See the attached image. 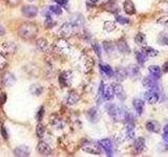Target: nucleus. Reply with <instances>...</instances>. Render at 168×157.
<instances>
[{
  "instance_id": "f257e3e1",
  "label": "nucleus",
  "mask_w": 168,
  "mask_h": 157,
  "mask_svg": "<svg viewBox=\"0 0 168 157\" xmlns=\"http://www.w3.org/2000/svg\"><path fill=\"white\" fill-rule=\"evenodd\" d=\"M38 34V29L35 24L25 22L19 27L18 29V35L24 40H30L34 39Z\"/></svg>"
},
{
  "instance_id": "f03ea898",
  "label": "nucleus",
  "mask_w": 168,
  "mask_h": 157,
  "mask_svg": "<svg viewBox=\"0 0 168 157\" xmlns=\"http://www.w3.org/2000/svg\"><path fill=\"white\" fill-rule=\"evenodd\" d=\"M105 108H106L107 113L115 119V121H122V119H124V116L127 112V111H125L123 108L118 107L117 105H115V104H106Z\"/></svg>"
},
{
  "instance_id": "7ed1b4c3",
  "label": "nucleus",
  "mask_w": 168,
  "mask_h": 157,
  "mask_svg": "<svg viewBox=\"0 0 168 157\" xmlns=\"http://www.w3.org/2000/svg\"><path fill=\"white\" fill-rule=\"evenodd\" d=\"M54 48L59 54H67L69 51V44L64 38H59L54 42Z\"/></svg>"
},
{
  "instance_id": "20e7f679",
  "label": "nucleus",
  "mask_w": 168,
  "mask_h": 157,
  "mask_svg": "<svg viewBox=\"0 0 168 157\" xmlns=\"http://www.w3.org/2000/svg\"><path fill=\"white\" fill-rule=\"evenodd\" d=\"M82 150L90 154H96V155L101 154V147L99 146V144H97L95 143H91V141H85L82 144Z\"/></svg>"
},
{
  "instance_id": "39448f33",
  "label": "nucleus",
  "mask_w": 168,
  "mask_h": 157,
  "mask_svg": "<svg viewBox=\"0 0 168 157\" xmlns=\"http://www.w3.org/2000/svg\"><path fill=\"white\" fill-rule=\"evenodd\" d=\"M75 29L76 27L73 25L71 22H65L60 27L59 35L62 37V38H68V37L73 36V34L75 32Z\"/></svg>"
},
{
  "instance_id": "423d86ee",
  "label": "nucleus",
  "mask_w": 168,
  "mask_h": 157,
  "mask_svg": "<svg viewBox=\"0 0 168 157\" xmlns=\"http://www.w3.org/2000/svg\"><path fill=\"white\" fill-rule=\"evenodd\" d=\"M73 79H74V75L69 70H66V71L62 72L59 76L60 84L64 86V87H69L73 83Z\"/></svg>"
},
{
  "instance_id": "0eeeda50",
  "label": "nucleus",
  "mask_w": 168,
  "mask_h": 157,
  "mask_svg": "<svg viewBox=\"0 0 168 157\" xmlns=\"http://www.w3.org/2000/svg\"><path fill=\"white\" fill-rule=\"evenodd\" d=\"M98 144H99V146L105 151L106 154H107L108 156L112 155V153H114V144H112L111 139H108V138L101 139V140L98 141Z\"/></svg>"
},
{
  "instance_id": "6e6552de",
  "label": "nucleus",
  "mask_w": 168,
  "mask_h": 157,
  "mask_svg": "<svg viewBox=\"0 0 168 157\" xmlns=\"http://www.w3.org/2000/svg\"><path fill=\"white\" fill-rule=\"evenodd\" d=\"M21 12L25 17L33 18L38 14V8L35 7V5H25V7L22 8Z\"/></svg>"
},
{
  "instance_id": "1a4fd4ad",
  "label": "nucleus",
  "mask_w": 168,
  "mask_h": 157,
  "mask_svg": "<svg viewBox=\"0 0 168 157\" xmlns=\"http://www.w3.org/2000/svg\"><path fill=\"white\" fill-rule=\"evenodd\" d=\"M37 151L38 153L42 156H50L51 154V149L46 143L44 141H40L37 146Z\"/></svg>"
},
{
  "instance_id": "9d476101",
  "label": "nucleus",
  "mask_w": 168,
  "mask_h": 157,
  "mask_svg": "<svg viewBox=\"0 0 168 157\" xmlns=\"http://www.w3.org/2000/svg\"><path fill=\"white\" fill-rule=\"evenodd\" d=\"M81 64H82V68H83L84 72H88L90 71L91 68L94 66V61L89 56H83L81 60Z\"/></svg>"
},
{
  "instance_id": "9b49d317",
  "label": "nucleus",
  "mask_w": 168,
  "mask_h": 157,
  "mask_svg": "<svg viewBox=\"0 0 168 157\" xmlns=\"http://www.w3.org/2000/svg\"><path fill=\"white\" fill-rule=\"evenodd\" d=\"M142 84H143V86H144L145 88H148L149 90H154L157 92L160 90V89H159V85L157 84V82L154 81V79L145 78L142 81Z\"/></svg>"
},
{
  "instance_id": "f8f14e48",
  "label": "nucleus",
  "mask_w": 168,
  "mask_h": 157,
  "mask_svg": "<svg viewBox=\"0 0 168 157\" xmlns=\"http://www.w3.org/2000/svg\"><path fill=\"white\" fill-rule=\"evenodd\" d=\"M112 89H114L115 94L117 95V97L120 101H124L125 98H126V94H125L123 86H121V84H119V83H115V84H112Z\"/></svg>"
},
{
  "instance_id": "ddd939ff",
  "label": "nucleus",
  "mask_w": 168,
  "mask_h": 157,
  "mask_svg": "<svg viewBox=\"0 0 168 157\" xmlns=\"http://www.w3.org/2000/svg\"><path fill=\"white\" fill-rule=\"evenodd\" d=\"M71 23L75 27H82L84 24V18L81 14H73L71 17Z\"/></svg>"
},
{
  "instance_id": "4468645a",
  "label": "nucleus",
  "mask_w": 168,
  "mask_h": 157,
  "mask_svg": "<svg viewBox=\"0 0 168 157\" xmlns=\"http://www.w3.org/2000/svg\"><path fill=\"white\" fill-rule=\"evenodd\" d=\"M144 97L149 104H155L159 101V94L154 90H148L147 92H145Z\"/></svg>"
},
{
  "instance_id": "2eb2a0df",
  "label": "nucleus",
  "mask_w": 168,
  "mask_h": 157,
  "mask_svg": "<svg viewBox=\"0 0 168 157\" xmlns=\"http://www.w3.org/2000/svg\"><path fill=\"white\" fill-rule=\"evenodd\" d=\"M30 150L29 149V147H26V146H20L14 150V155L19 156V157L30 156Z\"/></svg>"
},
{
  "instance_id": "dca6fc26",
  "label": "nucleus",
  "mask_w": 168,
  "mask_h": 157,
  "mask_svg": "<svg viewBox=\"0 0 168 157\" xmlns=\"http://www.w3.org/2000/svg\"><path fill=\"white\" fill-rule=\"evenodd\" d=\"M142 52L147 58H154L159 55V51L157 49L149 47V46H142Z\"/></svg>"
},
{
  "instance_id": "f3484780",
  "label": "nucleus",
  "mask_w": 168,
  "mask_h": 157,
  "mask_svg": "<svg viewBox=\"0 0 168 157\" xmlns=\"http://www.w3.org/2000/svg\"><path fill=\"white\" fill-rule=\"evenodd\" d=\"M146 129L152 133H158L160 131V124L157 121H149L146 123Z\"/></svg>"
},
{
  "instance_id": "a211bd4d",
  "label": "nucleus",
  "mask_w": 168,
  "mask_h": 157,
  "mask_svg": "<svg viewBox=\"0 0 168 157\" xmlns=\"http://www.w3.org/2000/svg\"><path fill=\"white\" fill-rule=\"evenodd\" d=\"M133 105L134 109H136L137 113H138L139 115H141L143 111H144V102L142 100H140V98H134L133 102Z\"/></svg>"
},
{
  "instance_id": "6ab92c4d",
  "label": "nucleus",
  "mask_w": 168,
  "mask_h": 157,
  "mask_svg": "<svg viewBox=\"0 0 168 157\" xmlns=\"http://www.w3.org/2000/svg\"><path fill=\"white\" fill-rule=\"evenodd\" d=\"M133 148L138 153H141L142 151L145 149V139H144V138H143V137L137 138V139L134 140Z\"/></svg>"
},
{
  "instance_id": "aec40b11",
  "label": "nucleus",
  "mask_w": 168,
  "mask_h": 157,
  "mask_svg": "<svg viewBox=\"0 0 168 157\" xmlns=\"http://www.w3.org/2000/svg\"><path fill=\"white\" fill-rule=\"evenodd\" d=\"M123 7H124V11L126 14L133 15L134 13H136V8H134V4L133 3L131 0H125Z\"/></svg>"
},
{
  "instance_id": "412c9836",
  "label": "nucleus",
  "mask_w": 168,
  "mask_h": 157,
  "mask_svg": "<svg viewBox=\"0 0 168 157\" xmlns=\"http://www.w3.org/2000/svg\"><path fill=\"white\" fill-rule=\"evenodd\" d=\"M148 71H149V73H150L151 76L154 80L160 79V76H161V68L159 66H157V65L149 66L148 67Z\"/></svg>"
},
{
  "instance_id": "4be33fe9",
  "label": "nucleus",
  "mask_w": 168,
  "mask_h": 157,
  "mask_svg": "<svg viewBox=\"0 0 168 157\" xmlns=\"http://www.w3.org/2000/svg\"><path fill=\"white\" fill-rule=\"evenodd\" d=\"M117 47L119 49V51L122 52V54H128V52L130 51V49H129V47H128L127 43L124 39L119 40L118 43H117Z\"/></svg>"
},
{
  "instance_id": "5701e85b",
  "label": "nucleus",
  "mask_w": 168,
  "mask_h": 157,
  "mask_svg": "<svg viewBox=\"0 0 168 157\" xmlns=\"http://www.w3.org/2000/svg\"><path fill=\"white\" fill-rule=\"evenodd\" d=\"M79 94L76 91H71L66 97V103L68 105H75L79 101Z\"/></svg>"
},
{
  "instance_id": "b1692460",
  "label": "nucleus",
  "mask_w": 168,
  "mask_h": 157,
  "mask_svg": "<svg viewBox=\"0 0 168 157\" xmlns=\"http://www.w3.org/2000/svg\"><path fill=\"white\" fill-rule=\"evenodd\" d=\"M15 82H16V79H15L14 75H12L11 72H7L3 76V84L4 85L11 87V86H13L15 84Z\"/></svg>"
},
{
  "instance_id": "393cba45",
  "label": "nucleus",
  "mask_w": 168,
  "mask_h": 157,
  "mask_svg": "<svg viewBox=\"0 0 168 157\" xmlns=\"http://www.w3.org/2000/svg\"><path fill=\"white\" fill-rule=\"evenodd\" d=\"M2 47H3L4 50L7 52H8V54H14L17 49L16 44H15L14 42H10V41L2 43Z\"/></svg>"
},
{
  "instance_id": "a878e982",
  "label": "nucleus",
  "mask_w": 168,
  "mask_h": 157,
  "mask_svg": "<svg viewBox=\"0 0 168 157\" xmlns=\"http://www.w3.org/2000/svg\"><path fill=\"white\" fill-rule=\"evenodd\" d=\"M114 89H112V86H106L104 87V91H103V98L106 101H111L114 97Z\"/></svg>"
},
{
  "instance_id": "bb28decb",
  "label": "nucleus",
  "mask_w": 168,
  "mask_h": 157,
  "mask_svg": "<svg viewBox=\"0 0 168 157\" xmlns=\"http://www.w3.org/2000/svg\"><path fill=\"white\" fill-rule=\"evenodd\" d=\"M125 136H126L127 139H133V138H134V124H126Z\"/></svg>"
},
{
  "instance_id": "cd10ccee",
  "label": "nucleus",
  "mask_w": 168,
  "mask_h": 157,
  "mask_svg": "<svg viewBox=\"0 0 168 157\" xmlns=\"http://www.w3.org/2000/svg\"><path fill=\"white\" fill-rule=\"evenodd\" d=\"M100 69L103 73H105L108 78H111V76H115V72L112 68L109 65H106V64H100Z\"/></svg>"
},
{
  "instance_id": "c85d7f7f",
  "label": "nucleus",
  "mask_w": 168,
  "mask_h": 157,
  "mask_svg": "<svg viewBox=\"0 0 168 157\" xmlns=\"http://www.w3.org/2000/svg\"><path fill=\"white\" fill-rule=\"evenodd\" d=\"M134 41H136L137 44L140 45V46H145V44H146V37H145L144 34L139 33L138 35L134 37Z\"/></svg>"
},
{
  "instance_id": "c756f323",
  "label": "nucleus",
  "mask_w": 168,
  "mask_h": 157,
  "mask_svg": "<svg viewBox=\"0 0 168 157\" xmlns=\"http://www.w3.org/2000/svg\"><path fill=\"white\" fill-rule=\"evenodd\" d=\"M116 76H117L118 81H123V80L126 78L127 76V70L124 68H118L115 72Z\"/></svg>"
},
{
  "instance_id": "7c9ffc66",
  "label": "nucleus",
  "mask_w": 168,
  "mask_h": 157,
  "mask_svg": "<svg viewBox=\"0 0 168 157\" xmlns=\"http://www.w3.org/2000/svg\"><path fill=\"white\" fill-rule=\"evenodd\" d=\"M103 29H104L105 32L111 33L117 29V25H116V23L114 21H105L104 24H103Z\"/></svg>"
},
{
  "instance_id": "2f4dec72",
  "label": "nucleus",
  "mask_w": 168,
  "mask_h": 157,
  "mask_svg": "<svg viewBox=\"0 0 168 157\" xmlns=\"http://www.w3.org/2000/svg\"><path fill=\"white\" fill-rule=\"evenodd\" d=\"M37 46L39 47L40 50H42L43 52H46L48 50V43L45 39H39L37 41Z\"/></svg>"
},
{
  "instance_id": "473e14b6",
  "label": "nucleus",
  "mask_w": 168,
  "mask_h": 157,
  "mask_svg": "<svg viewBox=\"0 0 168 157\" xmlns=\"http://www.w3.org/2000/svg\"><path fill=\"white\" fill-rule=\"evenodd\" d=\"M56 22L53 20V18L51 16V12H47L45 13V26H47L48 29H51V27L55 26Z\"/></svg>"
},
{
  "instance_id": "72a5a7b5",
  "label": "nucleus",
  "mask_w": 168,
  "mask_h": 157,
  "mask_svg": "<svg viewBox=\"0 0 168 157\" xmlns=\"http://www.w3.org/2000/svg\"><path fill=\"white\" fill-rule=\"evenodd\" d=\"M158 42L159 44L161 45H168V33H161L160 35H159V38H158Z\"/></svg>"
},
{
  "instance_id": "f704fd0d",
  "label": "nucleus",
  "mask_w": 168,
  "mask_h": 157,
  "mask_svg": "<svg viewBox=\"0 0 168 157\" xmlns=\"http://www.w3.org/2000/svg\"><path fill=\"white\" fill-rule=\"evenodd\" d=\"M87 114H88V118H89V121L91 123H96L97 122V119H98V111H97L96 108L89 109V110H88V112H87Z\"/></svg>"
},
{
  "instance_id": "c9c22d12",
  "label": "nucleus",
  "mask_w": 168,
  "mask_h": 157,
  "mask_svg": "<svg viewBox=\"0 0 168 157\" xmlns=\"http://www.w3.org/2000/svg\"><path fill=\"white\" fill-rule=\"evenodd\" d=\"M103 48H104V50L106 52L111 54V52L114 51L115 45H114V43H112L111 41H104V42H103Z\"/></svg>"
},
{
  "instance_id": "e433bc0d",
  "label": "nucleus",
  "mask_w": 168,
  "mask_h": 157,
  "mask_svg": "<svg viewBox=\"0 0 168 157\" xmlns=\"http://www.w3.org/2000/svg\"><path fill=\"white\" fill-rule=\"evenodd\" d=\"M30 90L34 95H40L42 92H43V88H42L40 85H33V86H30Z\"/></svg>"
},
{
  "instance_id": "4c0bfd02",
  "label": "nucleus",
  "mask_w": 168,
  "mask_h": 157,
  "mask_svg": "<svg viewBox=\"0 0 168 157\" xmlns=\"http://www.w3.org/2000/svg\"><path fill=\"white\" fill-rule=\"evenodd\" d=\"M136 58H137V61H138V63L140 65H143V64L146 62V59H147V57H146L142 51H137Z\"/></svg>"
},
{
  "instance_id": "58836bf2",
  "label": "nucleus",
  "mask_w": 168,
  "mask_h": 157,
  "mask_svg": "<svg viewBox=\"0 0 168 157\" xmlns=\"http://www.w3.org/2000/svg\"><path fill=\"white\" fill-rule=\"evenodd\" d=\"M48 10H50V12L51 14H55V15H61V14H62V8H61L59 5H57V4L50 5Z\"/></svg>"
},
{
  "instance_id": "ea45409f",
  "label": "nucleus",
  "mask_w": 168,
  "mask_h": 157,
  "mask_svg": "<svg viewBox=\"0 0 168 157\" xmlns=\"http://www.w3.org/2000/svg\"><path fill=\"white\" fill-rule=\"evenodd\" d=\"M127 72L129 73V76H139L140 70H139V68H138V67H137V66L131 65V66L129 67V68H128Z\"/></svg>"
},
{
  "instance_id": "a19ab883",
  "label": "nucleus",
  "mask_w": 168,
  "mask_h": 157,
  "mask_svg": "<svg viewBox=\"0 0 168 157\" xmlns=\"http://www.w3.org/2000/svg\"><path fill=\"white\" fill-rule=\"evenodd\" d=\"M44 132H45V129H44L43 126H42L41 124H38L37 128H36V133H37V136L39 138H42L44 135Z\"/></svg>"
},
{
  "instance_id": "79ce46f5",
  "label": "nucleus",
  "mask_w": 168,
  "mask_h": 157,
  "mask_svg": "<svg viewBox=\"0 0 168 157\" xmlns=\"http://www.w3.org/2000/svg\"><path fill=\"white\" fill-rule=\"evenodd\" d=\"M116 19H117V22H119L120 24H127V23H129V20H128L127 18L122 17V16H117V17H116Z\"/></svg>"
},
{
  "instance_id": "37998d69",
  "label": "nucleus",
  "mask_w": 168,
  "mask_h": 157,
  "mask_svg": "<svg viewBox=\"0 0 168 157\" xmlns=\"http://www.w3.org/2000/svg\"><path fill=\"white\" fill-rule=\"evenodd\" d=\"M43 115H44V108H43V107H41V108L39 109L38 113H37V121L41 122L42 118H43Z\"/></svg>"
},
{
  "instance_id": "c03bdc74",
  "label": "nucleus",
  "mask_w": 168,
  "mask_h": 157,
  "mask_svg": "<svg viewBox=\"0 0 168 157\" xmlns=\"http://www.w3.org/2000/svg\"><path fill=\"white\" fill-rule=\"evenodd\" d=\"M5 64H7V59L2 54H0V69L4 68Z\"/></svg>"
},
{
  "instance_id": "a18cd8bd",
  "label": "nucleus",
  "mask_w": 168,
  "mask_h": 157,
  "mask_svg": "<svg viewBox=\"0 0 168 157\" xmlns=\"http://www.w3.org/2000/svg\"><path fill=\"white\" fill-rule=\"evenodd\" d=\"M93 48H94L95 52L97 54V56L100 58L101 57V49H100V46L98 45V43H94V44H93Z\"/></svg>"
},
{
  "instance_id": "49530a36",
  "label": "nucleus",
  "mask_w": 168,
  "mask_h": 157,
  "mask_svg": "<svg viewBox=\"0 0 168 157\" xmlns=\"http://www.w3.org/2000/svg\"><path fill=\"white\" fill-rule=\"evenodd\" d=\"M104 83L101 82L100 84V87H99V91H98V97H103V91H104Z\"/></svg>"
},
{
  "instance_id": "de8ad7c7",
  "label": "nucleus",
  "mask_w": 168,
  "mask_h": 157,
  "mask_svg": "<svg viewBox=\"0 0 168 157\" xmlns=\"http://www.w3.org/2000/svg\"><path fill=\"white\" fill-rule=\"evenodd\" d=\"M51 125H54V126H56V125H59L60 124V119L57 118V116H51Z\"/></svg>"
},
{
  "instance_id": "09e8293b",
  "label": "nucleus",
  "mask_w": 168,
  "mask_h": 157,
  "mask_svg": "<svg viewBox=\"0 0 168 157\" xmlns=\"http://www.w3.org/2000/svg\"><path fill=\"white\" fill-rule=\"evenodd\" d=\"M58 4L62 5V7H66L67 3H68V0H55Z\"/></svg>"
},
{
  "instance_id": "8fccbe9b",
  "label": "nucleus",
  "mask_w": 168,
  "mask_h": 157,
  "mask_svg": "<svg viewBox=\"0 0 168 157\" xmlns=\"http://www.w3.org/2000/svg\"><path fill=\"white\" fill-rule=\"evenodd\" d=\"M5 101H7V94H5V93H1V95H0V105L4 104Z\"/></svg>"
},
{
  "instance_id": "3c124183",
  "label": "nucleus",
  "mask_w": 168,
  "mask_h": 157,
  "mask_svg": "<svg viewBox=\"0 0 168 157\" xmlns=\"http://www.w3.org/2000/svg\"><path fill=\"white\" fill-rule=\"evenodd\" d=\"M1 133H2V136H3V138L7 139V138H8V133H7V130H5L4 127L1 128Z\"/></svg>"
},
{
  "instance_id": "603ef678",
  "label": "nucleus",
  "mask_w": 168,
  "mask_h": 157,
  "mask_svg": "<svg viewBox=\"0 0 168 157\" xmlns=\"http://www.w3.org/2000/svg\"><path fill=\"white\" fill-rule=\"evenodd\" d=\"M159 22L165 24V25H168V17H165V18H162L161 20H159Z\"/></svg>"
},
{
  "instance_id": "864d4df0",
  "label": "nucleus",
  "mask_w": 168,
  "mask_h": 157,
  "mask_svg": "<svg viewBox=\"0 0 168 157\" xmlns=\"http://www.w3.org/2000/svg\"><path fill=\"white\" fill-rule=\"evenodd\" d=\"M163 139L165 143L168 144V132H165V133L163 134Z\"/></svg>"
},
{
  "instance_id": "5fc2aeb1",
  "label": "nucleus",
  "mask_w": 168,
  "mask_h": 157,
  "mask_svg": "<svg viewBox=\"0 0 168 157\" xmlns=\"http://www.w3.org/2000/svg\"><path fill=\"white\" fill-rule=\"evenodd\" d=\"M162 69H163L164 72H168V62H166V63L164 64V65H163V68H162Z\"/></svg>"
},
{
  "instance_id": "6e6d98bb",
  "label": "nucleus",
  "mask_w": 168,
  "mask_h": 157,
  "mask_svg": "<svg viewBox=\"0 0 168 157\" xmlns=\"http://www.w3.org/2000/svg\"><path fill=\"white\" fill-rule=\"evenodd\" d=\"M4 34H5V29L1 25H0V36H3Z\"/></svg>"
},
{
  "instance_id": "4d7b16f0",
  "label": "nucleus",
  "mask_w": 168,
  "mask_h": 157,
  "mask_svg": "<svg viewBox=\"0 0 168 157\" xmlns=\"http://www.w3.org/2000/svg\"><path fill=\"white\" fill-rule=\"evenodd\" d=\"M10 2H12V3H18L19 2V0H8Z\"/></svg>"
},
{
  "instance_id": "13d9d810",
  "label": "nucleus",
  "mask_w": 168,
  "mask_h": 157,
  "mask_svg": "<svg viewBox=\"0 0 168 157\" xmlns=\"http://www.w3.org/2000/svg\"><path fill=\"white\" fill-rule=\"evenodd\" d=\"M164 132H168V125H166L164 127Z\"/></svg>"
},
{
  "instance_id": "bf43d9fd",
  "label": "nucleus",
  "mask_w": 168,
  "mask_h": 157,
  "mask_svg": "<svg viewBox=\"0 0 168 157\" xmlns=\"http://www.w3.org/2000/svg\"><path fill=\"white\" fill-rule=\"evenodd\" d=\"M91 2H98V1H100V0H90Z\"/></svg>"
},
{
  "instance_id": "052dcab7",
  "label": "nucleus",
  "mask_w": 168,
  "mask_h": 157,
  "mask_svg": "<svg viewBox=\"0 0 168 157\" xmlns=\"http://www.w3.org/2000/svg\"><path fill=\"white\" fill-rule=\"evenodd\" d=\"M29 1H34V0H29Z\"/></svg>"
}]
</instances>
